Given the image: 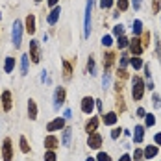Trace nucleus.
I'll return each instance as SVG.
<instances>
[{"label": "nucleus", "mask_w": 161, "mask_h": 161, "mask_svg": "<svg viewBox=\"0 0 161 161\" xmlns=\"http://www.w3.org/2000/svg\"><path fill=\"white\" fill-rule=\"evenodd\" d=\"M22 22L15 19V22H13V28H11V41H13V47L19 48L20 47V43H22Z\"/></svg>", "instance_id": "nucleus-1"}, {"label": "nucleus", "mask_w": 161, "mask_h": 161, "mask_svg": "<svg viewBox=\"0 0 161 161\" xmlns=\"http://www.w3.org/2000/svg\"><path fill=\"white\" fill-rule=\"evenodd\" d=\"M91 13H93V0H87V4H85V19H83V37L85 39L91 33Z\"/></svg>", "instance_id": "nucleus-2"}, {"label": "nucleus", "mask_w": 161, "mask_h": 161, "mask_svg": "<svg viewBox=\"0 0 161 161\" xmlns=\"http://www.w3.org/2000/svg\"><path fill=\"white\" fill-rule=\"evenodd\" d=\"M143 93H145V83L139 76H133V87H131V97L133 100H141L143 98Z\"/></svg>", "instance_id": "nucleus-3"}, {"label": "nucleus", "mask_w": 161, "mask_h": 161, "mask_svg": "<svg viewBox=\"0 0 161 161\" xmlns=\"http://www.w3.org/2000/svg\"><path fill=\"white\" fill-rule=\"evenodd\" d=\"M28 56L32 58L33 63H39L41 61V47H39V41H35V39L30 41V54Z\"/></svg>", "instance_id": "nucleus-4"}, {"label": "nucleus", "mask_w": 161, "mask_h": 161, "mask_svg": "<svg viewBox=\"0 0 161 161\" xmlns=\"http://www.w3.org/2000/svg\"><path fill=\"white\" fill-rule=\"evenodd\" d=\"M2 159L4 161L13 159V146H11V139L9 137L4 139V145H2Z\"/></svg>", "instance_id": "nucleus-5"}, {"label": "nucleus", "mask_w": 161, "mask_h": 161, "mask_svg": "<svg viewBox=\"0 0 161 161\" xmlns=\"http://www.w3.org/2000/svg\"><path fill=\"white\" fill-rule=\"evenodd\" d=\"M65 104V87H56L54 91V109H59V106Z\"/></svg>", "instance_id": "nucleus-6"}, {"label": "nucleus", "mask_w": 161, "mask_h": 161, "mask_svg": "<svg viewBox=\"0 0 161 161\" xmlns=\"http://www.w3.org/2000/svg\"><path fill=\"white\" fill-rule=\"evenodd\" d=\"M87 146L89 148H93V150H98L100 146H102V135L95 131V133H91L89 137H87Z\"/></svg>", "instance_id": "nucleus-7"}, {"label": "nucleus", "mask_w": 161, "mask_h": 161, "mask_svg": "<svg viewBox=\"0 0 161 161\" xmlns=\"http://www.w3.org/2000/svg\"><path fill=\"white\" fill-rule=\"evenodd\" d=\"M93 109H95V98H91V97L81 98V111L85 113V115H91Z\"/></svg>", "instance_id": "nucleus-8"}, {"label": "nucleus", "mask_w": 161, "mask_h": 161, "mask_svg": "<svg viewBox=\"0 0 161 161\" xmlns=\"http://www.w3.org/2000/svg\"><path fill=\"white\" fill-rule=\"evenodd\" d=\"M65 128V119L63 117H58V119H54L52 122L47 124V131H58V130H63Z\"/></svg>", "instance_id": "nucleus-9"}, {"label": "nucleus", "mask_w": 161, "mask_h": 161, "mask_svg": "<svg viewBox=\"0 0 161 161\" xmlns=\"http://www.w3.org/2000/svg\"><path fill=\"white\" fill-rule=\"evenodd\" d=\"M13 108V100H11V91H4L2 93V109L9 111Z\"/></svg>", "instance_id": "nucleus-10"}, {"label": "nucleus", "mask_w": 161, "mask_h": 161, "mask_svg": "<svg viewBox=\"0 0 161 161\" xmlns=\"http://www.w3.org/2000/svg\"><path fill=\"white\" fill-rule=\"evenodd\" d=\"M59 13H61V8L59 6H56V8H52V11L48 13V17H47V22H48L50 26H54L58 20H59Z\"/></svg>", "instance_id": "nucleus-11"}, {"label": "nucleus", "mask_w": 161, "mask_h": 161, "mask_svg": "<svg viewBox=\"0 0 161 161\" xmlns=\"http://www.w3.org/2000/svg\"><path fill=\"white\" fill-rule=\"evenodd\" d=\"M98 124H100L98 117H91V119L87 120V124H85V131H87V135L95 133V131H97V128H98Z\"/></svg>", "instance_id": "nucleus-12"}, {"label": "nucleus", "mask_w": 161, "mask_h": 161, "mask_svg": "<svg viewBox=\"0 0 161 161\" xmlns=\"http://www.w3.org/2000/svg\"><path fill=\"white\" fill-rule=\"evenodd\" d=\"M24 30L30 33V35H33V33H35V15H32V13H30V15L26 17V20H24Z\"/></svg>", "instance_id": "nucleus-13"}, {"label": "nucleus", "mask_w": 161, "mask_h": 161, "mask_svg": "<svg viewBox=\"0 0 161 161\" xmlns=\"http://www.w3.org/2000/svg\"><path fill=\"white\" fill-rule=\"evenodd\" d=\"M45 146H47L48 150H56V148L59 146V139H58L56 135H52V133H50V135L45 137Z\"/></svg>", "instance_id": "nucleus-14"}, {"label": "nucleus", "mask_w": 161, "mask_h": 161, "mask_svg": "<svg viewBox=\"0 0 161 161\" xmlns=\"http://www.w3.org/2000/svg\"><path fill=\"white\" fill-rule=\"evenodd\" d=\"M28 117L32 119V120H35L37 119V104H35V100H28Z\"/></svg>", "instance_id": "nucleus-15"}, {"label": "nucleus", "mask_w": 161, "mask_h": 161, "mask_svg": "<svg viewBox=\"0 0 161 161\" xmlns=\"http://www.w3.org/2000/svg\"><path fill=\"white\" fill-rule=\"evenodd\" d=\"M72 78V65L69 63L67 59H63V80L69 81Z\"/></svg>", "instance_id": "nucleus-16"}, {"label": "nucleus", "mask_w": 161, "mask_h": 161, "mask_svg": "<svg viewBox=\"0 0 161 161\" xmlns=\"http://www.w3.org/2000/svg\"><path fill=\"white\" fill-rule=\"evenodd\" d=\"M130 50H131L135 56H139V54L143 52V45H141V41H139V39H133V41H130Z\"/></svg>", "instance_id": "nucleus-17"}, {"label": "nucleus", "mask_w": 161, "mask_h": 161, "mask_svg": "<svg viewBox=\"0 0 161 161\" xmlns=\"http://www.w3.org/2000/svg\"><path fill=\"white\" fill-rule=\"evenodd\" d=\"M28 63H30V56L24 54V56L20 58V74H22V76L28 74Z\"/></svg>", "instance_id": "nucleus-18"}, {"label": "nucleus", "mask_w": 161, "mask_h": 161, "mask_svg": "<svg viewBox=\"0 0 161 161\" xmlns=\"http://www.w3.org/2000/svg\"><path fill=\"white\" fill-rule=\"evenodd\" d=\"M143 135H145V128L143 126H135V130H133V143H141Z\"/></svg>", "instance_id": "nucleus-19"}, {"label": "nucleus", "mask_w": 161, "mask_h": 161, "mask_svg": "<svg viewBox=\"0 0 161 161\" xmlns=\"http://www.w3.org/2000/svg\"><path fill=\"white\" fill-rule=\"evenodd\" d=\"M102 120H104V124H108V126H113V124L117 122V113H113V111H111V113H106Z\"/></svg>", "instance_id": "nucleus-20"}, {"label": "nucleus", "mask_w": 161, "mask_h": 161, "mask_svg": "<svg viewBox=\"0 0 161 161\" xmlns=\"http://www.w3.org/2000/svg\"><path fill=\"white\" fill-rule=\"evenodd\" d=\"M70 137H72V128H63V146H70Z\"/></svg>", "instance_id": "nucleus-21"}, {"label": "nucleus", "mask_w": 161, "mask_h": 161, "mask_svg": "<svg viewBox=\"0 0 161 161\" xmlns=\"http://www.w3.org/2000/svg\"><path fill=\"white\" fill-rule=\"evenodd\" d=\"M13 69H15V58H6V61H4V70H6V72H13Z\"/></svg>", "instance_id": "nucleus-22"}, {"label": "nucleus", "mask_w": 161, "mask_h": 161, "mask_svg": "<svg viewBox=\"0 0 161 161\" xmlns=\"http://www.w3.org/2000/svg\"><path fill=\"white\" fill-rule=\"evenodd\" d=\"M156 154H158V146H146L145 152H143V156H145V158H154Z\"/></svg>", "instance_id": "nucleus-23"}, {"label": "nucleus", "mask_w": 161, "mask_h": 161, "mask_svg": "<svg viewBox=\"0 0 161 161\" xmlns=\"http://www.w3.org/2000/svg\"><path fill=\"white\" fill-rule=\"evenodd\" d=\"M19 143H20V150H22L24 154H28V152H30V146H28V141H26V137H24V135L20 137V141H19Z\"/></svg>", "instance_id": "nucleus-24"}, {"label": "nucleus", "mask_w": 161, "mask_h": 161, "mask_svg": "<svg viewBox=\"0 0 161 161\" xmlns=\"http://www.w3.org/2000/svg\"><path fill=\"white\" fill-rule=\"evenodd\" d=\"M141 32H143V22H141V20H135V22H133V33L139 35Z\"/></svg>", "instance_id": "nucleus-25"}, {"label": "nucleus", "mask_w": 161, "mask_h": 161, "mask_svg": "<svg viewBox=\"0 0 161 161\" xmlns=\"http://www.w3.org/2000/svg\"><path fill=\"white\" fill-rule=\"evenodd\" d=\"M87 72H89V74H95V59H93V56H89V61H87Z\"/></svg>", "instance_id": "nucleus-26"}, {"label": "nucleus", "mask_w": 161, "mask_h": 161, "mask_svg": "<svg viewBox=\"0 0 161 161\" xmlns=\"http://www.w3.org/2000/svg\"><path fill=\"white\" fill-rule=\"evenodd\" d=\"M145 124H146V126H154V124H156V119H154V115H152V113L145 115Z\"/></svg>", "instance_id": "nucleus-27"}, {"label": "nucleus", "mask_w": 161, "mask_h": 161, "mask_svg": "<svg viewBox=\"0 0 161 161\" xmlns=\"http://www.w3.org/2000/svg\"><path fill=\"white\" fill-rule=\"evenodd\" d=\"M117 45H119V48H126V47L130 45V41L126 39V37H124V35H120V37H119V43H117Z\"/></svg>", "instance_id": "nucleus-28"}, {"label": "nucleus", "mask_w": 161, "mask_h": 161, "mask_svg": "<svg viewBox=\"0 0 161 161\" xmlns=\"http://www.w3.org/2000/svg\"><path fill=\"white\" fill-rule=\"evenodd\" d=\"M122 33H124V26H122V24H117V26L113 28V35H117V37H120Z\"/></svg>", "instance_id": "nucleus-29"}, {"label": "nucleus", "mask_w": 161, "mask_h": 161, "mask_svg": "<svg viewBox=\"0 0 161 161\" xmlns=\"http://www.w3.org/2000/svg\"><path fill=\"white\" fill-rule=\"evenodd\" d=\"M117 6L120 11H126L128 9V0H117Z\"/></svg>", "instance_id": "nucleus-30"}, {"label": "nucleus", "mask_w": 161, "mask_h": 161, "mask_svg": "<svg viewBox=\"0 0 161 161\" xmlns=\"http://www.w3.org/2000/svg\"><path fill=\"white\" fill-rule=\"evenodd\" d=\"M102 45H104V47H111L113 45L111 35H104V37H102Z\"/></svg>", "instance_id": "nucleus-31"}, {"label": "nucleus", "mask_w": 161, "mask_h": 161, "mask_svg": "<svg viewBox=\"0 0 161 161\" xmlns=\"http://www.w3.org/2000/svg\"><path fill=\"white\" fill-rule=\"evenodd\" d=\"M97 159L98 161H111V158H109V154H106V152H98Z\"/></svg>", "instance_id": "nucleus-32"}, {"label": "nucleus", "mask_w": 161, "mask_h": 161, "mask_svg": "<svg viewBox=\"0 0 161 161\" xmlns=\"http://www.w3.org/2000/svg\"><path fill=\"white\" fill-rule=\"evenodd\" d=\"M45 161H56V152H54V150H48V152L45 154Z\"/></svg>", "instance_id": "nucleus-33"}, {"label": "nucleus", "mask_w": 161, "mask_h": 161, "mask_svg": "<svg viewBox=\"0 0 161 161\" xmlns=\"http://www.w3.org/2000/svg\"><path fill=\"white\" fill-rule=\"evenodd\" d=\"M130 63L133 65V69H141V67H143V61H141L139 58H131V61H130Z\"/></svg>", "instance_id": "nucleus-34"}, {"label": "nucleus", "mask_w": 161, "mask_h": 161, "mask_svg": "<svg viewBox=\"0 0 161 161\" xmlns=\"http://www.w3.org/2000/svg\"><path fill=\"white\" fill-rule=\"evenodd\" d=\"M104 58H106V69H109V65L113 63V58H115V56H113L111 52H108V54H106Z\"/></svg>", "instance_id": "nucleus-35"}, {"label": "nucleus", "mask_w": 161, "mask_h": 161, "mask_svg": "<svg viewBox=\"0 0 161 161\" xmlns=\"http://www.w3.org/2000/svg\"><path fill=\"white\" fill-rule=\"evenodd\" d=\"M100 6H102V9H108L113 6V0H100Z\"/></svg>", "instance_id": "nucleus-36"}, {"label": "nucleus", "mask_w": 161, "mask_h": 161, "mask_svg": "<svg viewBox=\"0 0 161 161\" xmlns=\"http://www.w3.org/2000/svg\"><path fill=\"white\" fill-rule=\"evenodd\" d=\"M102 85L108 87L109 85V72H104V78H102Z\"/></svg>", "instance_id": "nucleus-37"}, {"label": "nucleus", "mask_w": 161, "mask_h": 161, "mask_svg": "<svg viewBox=\"0 0 161 161\" xmlns=\"http://www.w3.org/2000/svg\"><path fill=\"white\" fill-rule=\"evenodd\" d=\"M120 131H122V130H120V128H115V130H113V131H111V137H113V139H117V137L120 135Z\"/></svg>", "instance_id": "nucleus-38"}, {"label": "nucleus", "mask_w": 161, "mask_h": 161, "mask_svg": "<svg viewBox=\"0 0 161 161\" xmlns=\"http://www.w3.org/2000/svg\"><path fill=\"white\" fill-rule=\"evenodd\" d=\"M133 158H135V159L139 161L141 158H143V152H141V150H135V154H133Z\"/></svg>", "instance_id": "nucleus-39"}, {"label": "nucleus", "mask_w": 161, "mask_h": 161, "mask_svg": "<svg viewBox=\"0 0 161 161\" xmlns=\"http://www.w3.org/2000/svg\"><path fill=\"white\" fill-rule=\"evenodd\" d=\"M126 65H128V58H126V56H124V58H122V59H120V69H124V67H126Z\"/></svg>", "instance_id": "nucleus-40"}, {"label": "nucleus", "mask_w": 161, "mask_h": 161, "mask_svg": "<svg viewBox=\"0 0 161 161\" xmlns=\"http://www.w3.org/2000/svg\"><path fill=\"white\" fill-rule=\"evenodd\" d=\"M154 11H156V13L159 11V0H154Z\"/></svg>", "instance_id": "nucleus-41"}, {"label": "nucleus", "mask_w": 161, "mask_h": 161, "mask_svg": "<svg viewBox=\"0 0 161 161\" xmlns=\"http://www.w3.org/2000/svg\"><path fill=\"white\" fill-rule=\"evenodd\" d=\"M141 8V0H133V9H139Z\"/></svg>", "instance_id": "nucleus-42"}, {"label": "nucleus", "mask_w": 161, "mask_h": 161, "mask_svg": "<svg viewBox=\"0 0 161 161\" xmlns=\"http://www.w3.org/2000/svg\"><path fill=\"white\" fill-rule=\"evenodd\" d=\"M154 141H156V145H161V133H156V137H154Z\"/></svg>", "instance_id": "nucleus-43"}, {"label": "nucleus", "mask_w": 161, "mask_h": 161, "mask_svg": "<svg viewBox=\"0 0 161 161\" xmlns=\"http://www.w3.org/2000/svg\"><path fill=\"white\" fill-rule=\"evenodd\" d=\"M70 115H72V111H70V109H65V113H63V119H70Z\"/></svg>", "instance_id": "nucleus-44"}, {"label": "nucleus", "mask_w": 161, "mask_h": 161, "mask_svg": "<svg viewBox=\"0 0 161 161\" xmlns=\"http://www.w3.org/2000/svg\"><path fill=\"white\" fill-rule=\"evenodd\" d=\"M47 2H48L50 8H56V6H58V0H47Z\"/></svg>", "instance_id": "nucleus-45"}, {"label": "nucleus", "mask_w": 161, "mask_h": 161, "mask_svg": "<svg viewBox=\"0 0 161 161\" xmlns=\"http://www.w3.org/2000/svg\"><path fill=\"white\" fill-rule=\"evenodd\" d=\"M154 106H156V108H159V106H161V104H159V97H158V95L154 97Z\"/></svg>", "instance_id": "nucleus-46"}, {"label": "nucleus", "mask_w": 161, "mask_h": 161, "mask_svg": "<svg viewBox=\"0 0 161 161\" xmlns=\"http://www.w3.org/2000/svg\"><path fill=\"white\" fill-rule=\"evenodd\" d=\"M137 115H139V117H145L146 113H145V109H143V108H139V109H137Z\"/></svg>", "instance_id": "nucleus-47"}, {"label": "nucleus", "mask_w": 161, "mask_h": 161, "mask_svg": "<svg viewBox=\"0 0 161 161\" xmlns=\"http://www.w3.org/2000/svg\"><path fill=\"white\" fill-rule=\"evenodd\" d=\"M119 161H131V159H130V156H128V154H124V156H122V158H120Z\"/></svg>", "instance_id": "nucleus-48"}, {"label": "nucleus", "mask_w": 161, "mask_h": 161, "mask_svg": "<svg viewBox=\"0 0 161 161\" xmlns=\"http://www.w3.org/2000/svg\"><path fill=\"white\" fill-rule=\"evenodd\" d=\"M85 161H97V159H95V158H87Z\"/></svg>", "instance_id": "nucleus-49"}, {"label": "nucleus", "mask_w": 161, "mask_h": 161, "mask_svg": "<svg viewBox=\"0 0 161 161\" xmlns=\"http://www.w3.org/2000/svg\"><path fill=\"white\" fill-rule=\"evenodd\" d=\"M35 2H43V0H35Z\"/></svg>", "instance_id": "nucleus-50"}]
</instances>
